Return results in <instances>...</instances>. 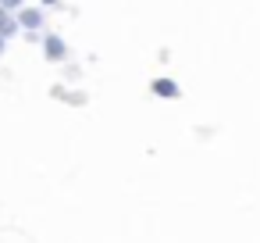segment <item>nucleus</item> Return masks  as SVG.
Instances as JSON below:
<instances>
[{
  "mask_svg": "<svg viewBox=\"0 0 260 243\" xmlns=\"http://www.w3.org/2000/svg\"><path fill=\"white\" fill-rule=\"evenodd\" d=\"M4 50H8V40H4V36H0V58H4Z\"/></svg>",
  "mask_w": 260,
  "mask_h": 243,
  "instance_id": "obj_7",
  "label": "nucleus"
},
{
  "mask_svg": "<svg viewBox=\"0 0 260 243\" xmlns=\"http://www.w3.org/2000/svg\"><path fill=\"white\" fill-rule=\"evenodd\" d=\"M0 8H4V11H18V8H25V0H0Z\"/></svg>",
  "mask_w": 260,
  "mask_h": 243,
  "instance_id": "obj_5",
  "label": "nucleus"
},
{
  "mask_svg": "<svg viewBox=\"0 0 260 243\" xmlns=\"http://www.w3.org/2000/svg\"><path fill=\"white\" fill-rule=\"evenodd\" d=\"M150 93L160 97V100H178V97H182V90H178L175 79H153V83H150Z\"/></svg>",
  "mask_w": 260,
  "mask_h": 243,
  "instance_id": "obj_3",
  "label": "nucleus"
},
{
  "mask_svg": "<svg viewBox=\"0 0 260 243\" xmlns=\"http://www.w3.org/2000/svg\"><path fill=\"white\" fill-rule=\"evenodd\" d=\"M0 36H4V40L18 36V22H15V11H4V8H0Z\"/></svg>",
  "mask_w": 260,
  "mask_h": 243,
  "instance_id": "obj_4",
  "label": "nucleus"
},
{
  "mask_svg": "<svg viewBox=\"0 0 260 243\" xmlns=\"http://www.w3.org/2000/svg\"><path fill=\"white\" fill-rule=\"evenodd\" d=\"M40 43H43V58H47L50 65L68 61V43H64L57 33H43V36H40Z\"/></svg>",
  "mask_w": 260,
  "mask_h": 243,
  "instance_id": "obj_1",
  "label": "nucleus"
},
{
  "mask_svg": "<svg viewBox=\"0 0 260 243\" xmlns=\"http://www.w3.org/2000/svg\"><path fill=\"white\" fill-rule=\"evenodd\" d=\"M15 22H18V33H40L47 25L43 8H18L15 11Z\"/></svg>",
  "mask_w": 260,
  "mask_h": 243,
  "instance_id": "obj_2",
  "label": "nucleus"
},
{
  "mask_svg": "<svg viewBox=\"0 0 260 243\" xmlns=\"http://www.w3.org/2000/svg\"><path fill=\"white\" fill-rule=\"evenodd\" d=\"M40 4H47V8H57V4H61V0H40Z\"/></svg>",
  "mask_w": 260,
  "mask_h": 243,
  "instance_id": "obj_6",
  "label": "nucleus"
}]
</instances>
